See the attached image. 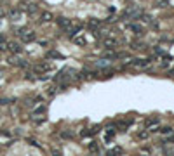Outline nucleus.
<instances>
[{
    "instance_id": "nucleus-1",
    "label": "nucleus",
    "mask_w": 174,
    "mask_h": 156,
    "mask_svg": "<svg viewBox=\"0 0 174 156\" xmlns=\"http://www.w3.org/2000/svg\"><path fill=\"white\" fill-rule=\"evenodd\" d=\"M7 63L10 64V66H21V68H26L28 64H26V61H23V59H19L16 54H12V56H9L7 57Z\"/></svg>"
},
{
    "instance_id": "nucleus-2",
    "label": "nucleus",
    "mask_w": 174,
    "mask_h": 156,
    "mask_svg": "<svg viewBox=\"0 0 174 156\" xmlns=\"http://www.w3.org/2000/svg\"><path fill=\"white\" fill-rule=\"evenodd\" d=\"M80 30H82V24H78V23H71V24H70L64 31L68 33V36H70V38H73L75 35H78V31H80Z\"/></svg>"
},
{
    "instance_id": "nucleus-3",
    "label": "nucleus",
    "mask_w": 174,
    "mask_h": 156,
    "mask_svg": "<svg viewBox=\"0 0 174 156\" xmlns=\"http://www.w3.org/2000/svg\"><path fill=\"white\" fill-rule=\"evenodd\" d=\"M155 57H150V59H132L129 64L131 66H136V68H146V66H150V63L153 61Z\"/></svg>"
},
{
    "instance_id": "nucleus-4",
    "label": "nucleus",
    "mask_w": 174,
    "mask_h": 156,
    "mask_svg": "<svg viewBox=\"0 0 174 156\" xmlns=\"http://www.w3.org/2000/svg\"><path fill=\"white\" fill-rule=\"evenodd\" d=\"M19 36H21V40H23L24 43H30V42H35V40H37V33H35V31H28V30H26L23 35H19Z\"/></svg>"
},
{
    "instance_id": "nucleus-5",
    "label": "nucleus",
    "mask_w": 174,
    "mask_h": 156,
    "mask_svg": "<svg viewBox=\"0 0 174 156\" xmlns=\"http://www.w3.org/2000/svg\"><path fill=\"white\" fill-rule=\"evenodd\" d=\"M52 69V66L49 64V63H38L37 66H35V71H38V73H47V71H51Z\"/></svg>"
},
{
    "instance_id": "nucleus-6",
    "label": "nucleus",
    "mask_w": 174,
    "mask_h": 156,
    "mask_svg": "<svg viewBox=\"0 0 174 156\" xmlns=\"http://www.w3.org/2000/svg\"><path fill=\"white\" fill-rule=\"evenodd\" d=\"M54 19V16H52V12H49V10H44L42 14H40V23H51Z\"/></svg>"
},
{
    "instance_id": "nucleus-7",
    "label": "nucleus",
    "mask_w": 174,
    "mask_h": 156,
    "mask_svg": "<svg viewBox=\"0 0 174 156\" xmlns=\"http://www.w3.org/2000/svg\"><path fill=\"white\" fill-rule=\"evenodd\" d=\"M7 50H10L12 54H19L21 52V45L16 42H7Z\"/></svg>"
},
{
    "instance_id": "nucleus-8",
    "label": "nucleus",
    "mask_w": 174,
    "mask_h": 156,
    "mask_svg": "<svg viewBox=\"0 0 174 156\" xmlns=\"http://www.w3.org/2000/svg\"><path fill=\"white\" fill-rule=\"evenodd\" d=\"M21 16H23V10H21V9H12V10L9 12V17H10L12 21H19Z\"/></svg>"
},
{
    "instance_id": "nucleus-9",
    "label": "nucleus",
    "mask_w": 174,
    "mask_h": 156,
    "mask_svg": "<svg viewBox=\"0 0 174 156\" xmlns=\"http://www.w3.org/2000/svg\"><path fill=\"white\" fill-rule=\"evenodd\" d=\"M110 64H112V59H106V57H101V59H98V61H96V66H98V68H101V69L108 68Z\"/></svg>"
},
{
    "instance_id": "nucleus-10",
    "label": "nucleus",
    "mask_w": 174,
    "mask_h": 156,
    "mask_svg": "<svg viewBox=\"0 0 174 156\" xmlns=\"http://www.w3.org/2000/svg\"><path fill=\"white\" fill-rule=\"evenodd\" d=\"M78 78H84V80H92V78H96V73H94V71H89V69H84V71H80Z\"/></svg>"
},
{
    "instance_id": "nucleus-11",
    "label": "nucleus",
    "mask_w": 174,
    "mask_h": 156,
    "mask_svg": "<svg viewBox=\"0 0 174 156\" xmlns=\"http://www.w3.org/2000/svg\"><path fill=\"white\" fill-rule=\"evenodd\" d=\"M71 23H73V21H71V19H68V17H59V19H58V24H59V28H61V30H66Z\"/></svg>"
},
{
    "instance_id": "nucleus-12",
    "label": "nucleus",
    "mask_w": 174,
    "mask_h": 156,
    "mask_svg": "<svg viewBox=\"0 0 174 156\" xmlns=\"http://www.w3.org/2000/svg\"><path fill=\"white\" fill-rule=\"evenodd\" d=\"M103 43H105L108 49H113V47H117V45H119V42H117L115 38H110V36H106V38L103 40Z\"/></svg>"
},
{
    "instance_id": "nucleus-13",
    "label": "nucleus",
    "mask_w": 174,
    "mask_h": 156,
    "mask_svg": "<svg viewBox=\"0 0 174 156\" xmlns=\"http://www.w3.org/2000/svg\"><path fill=\"white\" fill-rule=\"evenodd\" d=\"M71 40H73L77 45H85V36H84V35H75Z\"/></svg>"
},
{
    "instance_id": "nucleus-14",
    "label": "nucleus",
    "mask_w": 174,
    "mask_h": 156,
    "mask_svg": "<svg viewBox=\"0 0 174 156\" xmlns=\"http://www.w3.org/2000/svg\"><path fill=\"white\" fill-rule=\"evenodd\" d=\"M24 10H26L28 14H35V12L38 10V7H37L35 3H28V5H24Z\"/></svg>"
},
{
    "instance_id": "nucleus-15",
    "label": "nucleus",
    "mask_w": 174,
    "mask_h": 156,
    "mask_svg": "<svg viewBox=\"0 0 174 156\" xmlns=\"http://www.w3.org/2000/svg\"><path fill=\"white\" fill-rule=\"evenodd\" d=\"M129 28H131L136 35H143V28H141L139 24H129Z\"/></svg>"
},
{
    "instance_id": "nucleus-16",
    "label": "nucleus",
    "mask_w": 174,
    "mask_h": 156,
    "mask_svg": "<svg viewBox=\"0 0 174 156\" xmlns=\"http://www.w3.org/2000/svg\"><path fill=\"white\" fill-rule=\"evenodd\" d=\"M47 59H63V56H61L59 52L51 50V52H47Z\"/></svg>"
},
{
    "instance_id": "nucleus-17",
    "label": "nucleus",
    "mask_w": 174,
    "mask_h": 156,
    "mask_svg": "<svg viewBox=\"0 0 174 156\" xmlns=\"http://www.w3.org/2000/svg\"><path fill=\"white\" fill-rule=\"evenodd\" d=\"M24 80H30V82L37 80V73H33V71H26V73H24Z\"/></svg>"
},
{
    "instance_id": "nucleus-18",
    "label": "nucleus",
    "mask_w": 174,
    "mask_h": 156,
    "mask_svg": "<svg viewBox=\"0 0 174 156\" xmlns=\"http://www.w3.org/2000/svg\"><path fill=\"white\" fill-rule=\"evenodd\" d=\"M131 47H132L134 50H143V49H145V43H141V42H132Z\"/></svg>"
},
{
    "instance_id": "nucleus-19",
    "label": "nucleus",
    "mask_w": 174,
    "mask_h": 156,
    "mask_svg": "<svg viewBox=\"0 0 174 156\" xmlns=\"http://www.w3.org/2000/svg\"><path fill=\"white\" fill-rule=\"evenodd\" d=\"M89 151L91 153H99V144L98 142H91L89 144Z\"/></svg>"
},
{
    "instance_id": "nucleus-20",
    "label": "nucleus",
    "mask_w": 174,
    "mask_h": 156,
    "mask_svg": "<svg viewBox=\"0 0 174 156\" xmlns=\"http://www.w3.org/2000/svg\"><path fill=\"white\" fill-rule=\"evenodd\" d=\"M89 26H91V28H99V26H101V21H99V19H89Z\"/></svg>"
},
{
    "instance_id": "nucleus-21",
    "label": "nucleus",
    "mask_w": 174,
    "mask_h": 156,
    "mask_svg": "<svg viewBox=\"0 0 174 156\" xmlns=\"http://www.w3.org/2000/svg\"><path fill=\"white\" fill-rule=\"evenodd\" d=\"M159 125V118H148L146 120V127H155Z\"/></svg>"
},
{
    "instance_id": "nucleus-22",
    "label": "nucleus",
    "mask_w": 174,
    "mask_h": 156,
    "mask_svg": "<svg viewBox=\"0 0 174 156\" xmlns=\"http://www.w3.org/2000/svg\"><path fill=\"white\" fill-rule=\"evenodd\" d=\"M139 19H141L143 23H152V16H148V14H145V12L139 16Z\"/></svg>"
},
{
    "instance_id": "nucleus-23",
    "label": "nucleus",
    "mask_w": 174,
    "mask_h": 156,
    "mask_svg": "<svg viewBox=\"0 0 174 156\" xmlns=\"http://www.w3.org/2000/svg\"><path fill=\"white\" fill-rule=\"evenodd\" d=\"M138 137H139L141 141H145V139H148V137H150V132H148V130H143V132H139V134H138Z\"/></svg>"
},
{
    "instance_id": "nucleus-24",
    "label": "nucleus",
    "mask_w": 174,
    "mask_h": 156,
    "mask_svg": "<svg viewBox=\"0 0 174 156\" xmlns=\"http://www.w3.org/2000/svg\"><path fill=\"white\" fill-rule=\"evenodd\" d=\"M157 132H162L164 135H167V134L173 132V129H171V127H164V129H160V130H157Z\"/></svg>"
},
{
    "instance_id": "nucleus-25",
    "label": "nucleus",
    "mask_w": 174,
    "mask_h": 156,
    "mask_svg": "<svg viewBox=\"0 0 174 156\" xmlns=\"http://www.w3.org/2000/svg\"><path fill=\"white\" fill-rule=\"evenodd\" d=\"M10 102H16V99H0V104H2V106H7V104H10Z\"/></svg>"
},
{
    "instance_id": "nucleus-26",
    "label": "nucleus",
    "mask_w": 174,
    "mask_h": 156,
    "mask_svg": "<svg viewBox=\"0 0 174 156\" xmlns=\"http://www.w3.org/2000/svg\"><path fill=\"white\" fill-rule=\"evenodd\" d=\"M5 50H7V42L3 38V40H0V52H5Z\"/></svg>"
},
{
    "instance_id": "nucleus-27",
    "label": "nucleus",
    "mask_w": 174,
    "mask_h": 156,
    "mask_svg": "<svg viewBox=\"0 0 174 156\" xmlns=\"http://www.w3.org/2000/svg\"><path fill=\"white\" fill-rule=\"evenodd\" d=\"M164 153H166L167 156H174V149L173 148H169V146H166V148H164Z\"/></svg>"
},
{
    "instance_id": "nucleus-28",
    "label": "nucleus",
    "mask_w": 174,
    "mask_h": 156,
    "mask_svg": "<svg viewBox=\"0 0 174 156\" xmlns=\"http://www.w3.org/2000/svg\"><path fill=\"white\" fill-rule=\"evenodd\" d=\"M61 137H64V139H71L73 137V132L70 130V132H61Z\"/></svg>"
},
{
    "instance_id": "nucleus-29",
    "label": "nucleus",
    "mask_w": 174,
    "mask_h": 156,
    "mask_svg": "<svg viewBox=\"0 0 174 156\" xmlns=\"http://www.w3.org/2000/svg\"><path fill=\"white\" fill-rule=\"evenodd\" d=\"M120 153H122V149H120V148H117V149H113V151H110V153H108V156H119V155H120Z\"/></svg>"
},
{
    "instance_id": "nucleus-30",
    "label": "nucleus",
    "mask_w": 174,
    "mask_h": 156,
    "mask_svg": "<svg viewBox=\"0 0 174 156\" xmlns=\"http://www.w3.org/2000/svg\"><path fill=\"white\" fill-rule=\"evenodd\" d=\"M110 76H113V71H110V69H106V68H105V73H103V78H110Z\"/></svg>"
},
{
    "instance_id": "nucleus-31",
    "label": "nucleus",
    "mask_w": 174,
    "mask_h": 156,
    "mask_svg": "<svg viewBox=\"0 0 174 156\" xmlns=\"http://www.w3.org/2000/svg\"><path fill=\"white\" fill-rule=\"evenodd\" d=\"M166 141H167V142H174V130L171 132V134L166 135Z\"/></svg>"
},
{
    "instance_id": "nucleus-32",
    "label": "nucleus",
    "mask_w": 174,
    "mask_h": 156,
    "mask_svg": "<svg viewBox=\"0 0 174 156\" xmlns=\"http://www.w3.org/2000/svg\"><path fill=\"white\" fill-rule=\"evenodd\" d=\"M155 56H164V50H162L160 47H157V49H155Z\"/></svg>"
},
{
    "instance_id": "nucleus-33",
    "label": "nucleus",
    "mask_w": 174,
    "mask_h": 156,
    "mask_svg": "<svg viewBox=\"0 0 174 156\" xmlns=\"http://www.w3.org/2000/svg\"><path fill=\"white\" fill-rule=\"evenodd\" d=\"M28 142H30L31 146H35V148H38V146H40V144H38L37 141H33V139H28Z\"/></svg>"
},
{
    "instance_id": "nucleus-34",
    "label": "nucleus",
    "mask_w": 174,
    "mask_h": 156,
    "mask_svg": "<svg viewBox=\"0 0 174 156\" xmlns=\"http://www.w3.org/2000/svg\"><path fill=\"white\" fill-rule=\"evenodd\" d=\"M52 156H61V151H59V149H54V151H52Z\"/></svg>"
},
{
    "instance_id": "nucleus-35",
    "label": "nucleus",
    "mask_w": 174,
    "mask_h": 156,
    "mask_svg": "<svg viewBox=\"0 0 174 156\" xmlns=\"http://www.w3.org/2000/svg\"><path fill=\"white\" fill-rule=\"evenodd\" d=\"M0 40H3V35H0Z\"/></svg>"
}]
</instances>
